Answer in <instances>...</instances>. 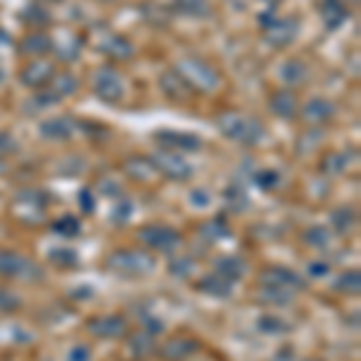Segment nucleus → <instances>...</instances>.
I'll return each instance as SVG.
<instances>
[{"label": "nucleus", "mask_w": 361, "mask_h": 361, "mask_svg": "<svg viewBox=\"0 0 361 361\" xmlns=\"http://www.w3.org/2000/svg\"><path fill=\"white\" fill-rule=\"evenodd\" d=\"M217 128L224 137L234 140V142H241V145H258L260 140L265 137V128L260 121L250 118L246 114H238V111H224L217 116Z\"/></svg>", "instance_id": "f257e3e1"}, {"label": "nucleus", "mask_w": 361, "mask_h": 361, "mask_svg": "<svg viewBox=\"0 0 361 361\" xmlns=\"http://www.w3.org/2000/svg\"><path fill=\"white\" fill-rule=\"evenodd\" d=\"M176 73L190 85V90L214 92L219 87V75L214 73L212 66H207L205 61H197V58H183V61H178Z\"/></svg>", "instance_id": "f03ea898"}, {"label": "nucleus", "mask_w": 361, "mask_h": 361, "mask_svg": "<svg viewBox=\"0 0 361 361\" xmlns=\"http://www.w3.org/2000/svg\"><path fill=\"white\" fill-rule=\"evenodd\" d=\"M263 34H265V42L275 49H284L296 39L299 34V20L294 17H267L263 15Z\"/></svg>", "instance_id": "7ed1b4c3"}, {"label": "nucleus", "mask_w": 361, "mask_h": 361, "mask_svg": "<svg viewBox=\"0 0 361 361\" xmlns=\"http://www.w3.org/2000/svg\"><path fill=\"white\" fill-rule=\"evenodd\" d=\"M109 267L116 270L118 275L128 277H140L147 275L154 267V260L147 253H137V250H123V253H116L109 258Z\"/></svg>", "instance_id": "20e7f679"}, {"label": "nucleus", "mask_w": 361, "mask_h": 361, "mask_svg": "<svg viewBox=\"0 0 361 361\" xmlns=\"http://www.w3.org/2000/svg\"><path fill=\"white\" fill-rule=\"evenodd\" d=\"M149 164H152V169H157V171L164 173V176L171 178V180H185V178L193 176V166H190L188 161L180 159L176 152H169V149L152 154Z\"/></svg>", "instance_id": "39448f33"}, {"label": "nucleus", "mask_w": 361, "mask_h": 361, "mask_svg": "<svg viewBox=\"0 0 361 361\" xmlns=\"http://www.w3.org/2000/svg\"><path fill=\"white\" fill-rule=\"evenodd\" d=\"M0 275L17 277V279H37L42 275L37 265L25 255L10 253V250H0Z\"/></svg>", "instance_id": "423d86ee"}, {"label": "nucleus", "mask_w": 361, "mask_h": 361, "mask_svg": "<svg viewBox=\"0 0 361 361\" xmlns=\"http://www.w3.org/2000/svg\"><path fill=\"white\" fill-rule=\"evenodd\" d=\"M94 92H97V97L106 104L121 102V99H123V92H126L123 78H121V75L111 68L99 70L97 78H94Z\"/></svg>", "instance_id": "0eeeda50"}, {"label": "nucleus", "mask_w": 361, "mask_h": 361, "mask_svg": "<svg viewBox=\"0 0 361 361\" xmlns=\"http://www.w3.org/2000/svg\"><path fill=\"white\" fill-rule=\"evenodd\" d=\"M137 236L147 243L149 248H157V250H173L176 246H180V234L169 226H145V229L137 231Z\"/></svg>", "instance_id": "6e6552de"}, {"label": "nucleus", "mask_w": 361, "mask_h": 361, "mask_svg": "<svg viewBox=\"0 0 361 361\" xmlns=\"http://www.w3.org/2000/svg\"><path fill=\"white\" fill-rule=\"evenodd\" d=\"M157 142L166 147L169 152H197L202 147V140L190 133H176V130H161L157 133Z\"/></svg>", "instance_id": "1a4fd4ad"}, {"label": "nucleus", "mask_w": 361, "mask_h": 361, "mask_svg": "<svg viewBox=\"0 0 361 361\" xmlns=\"http://www.w3.org/2000/svg\"><path fill=\"white\" fill-rule=\"evenodd\" d=\"M56 70L51 63L46 61H37V63H29V66L20 73V82L27 87H46L54 80Z\"/></svg>", "instance_id": "9d476101"}, {"label": "nucleus", "mask_w": 361, "mask_h": 361, "mask_svg": "<svg viewBox=\"0 0 361 361\" xmlns=\"http://www.w3.org/2000/svg\"><path fill=\"white\" fill-rule=\"evenodd\" d=\"M263 282L267 287H279V289H304V279H301L296 272H289L284 267H270V270L263 272Z\"/></svg>", "instance_id": "9b49d317"}, {"label": "nucleus", "mask_w": 361, "mask_h": 361, "mask_svg": "<svg viewBox=\"0 0 361 361\" xmlns=\"http://www.w3.org/2000/svg\"><path fill=\"white\" fill-rule=\"evenodd\" d=\"M90 330L97 337H121L126 333V320L121 316H104L90 323Z\"/></svg>", "instance_id": "f8f14e48"}, {"label": "nucleus", "mask_w": 361, "mask_h": 361, "mask_svg": "<svg viewBox=\"0 0 361 361\" xmlns=\"http://www.w3.org/2000/svg\"><path fill=\"white\" fill-rule=\"evenodd\" d=\"M333 114H335V106L328 99H311L304 106V118L308 123H325V121L333 118Z\"/></svg>", "instance_id": "ddd939ff"}, {"label": "nucleus", "mask_w": 361, "mask_h": 361, "mask_svg": "<svg viewBox=\"0 0 361 361\" xmlns=\"http://www.w3.org/2000/svg\"><path fill=\"white\" fill-rule=\"evenodd\" d=\"M161 90H164L171 99H178V102H180V99H188L190 94H193L190 85L180 78L176 70H171V73H166L164 78H161Z\"/></svg>", "instance_id": "4468645a"}, {"label": "nucleus", "mask_w": 361, "mask_h": 361, "mask_svg": "<svg viewBox=\"0 0 361 361\" xmlns=\"http://www.w3.org/2000/svg\"><path fill=\"white\" fill-rule=\"evenodd\" d=\"M320 15H323V22L328 29H337L342 25V22H347V8L340 3V0H323V5H320Z\"/></svg>", "instance_id": "2eb2a0df"}, {"label": "nucleus", "mask_w": 361, "mask_h": 361, "mask_svg": "<svg viewBox=\"0 0 361 361\" xmlns=\"http://www.w3.org/2000/svg\"><path fill=\"white\" fill-rule=\"evenodd\" d=\"M270 109L272 114L279 116V118H294L296 114V97L292 92L282 90V92H275L270 99Z\"/></svg>", "instance_id": "dca6fc26"}, {"label": "nucleus", "mask_w": 361, "mask_h": 361, "mask_svg": "<svg viewBox=\"0 0 361 361\" xmlns=\"http://www.w3.org/2000/svg\"><path fill=\"white\" fill-rule=\"evenodd\" d=\"M39 133L46 140H68L73 135V123L68 118H49L39 126Z\"/></svg>", "instance_id": "f3484780"}, {"label": "nucleus", "mask_w": 361, "mask_h": 361, "mask_svg": "<svg viewBox=\"0 0 361 361\" xmlns=\"http://www.w3.org/2000/svg\"><path fill=\"white\" fill-rule=\"evenodd\" d=\"M195 349H197V342L188 340V337H176V340L166 342L164 349H161V354H164L166 359H171V361H178V359L190 357Z\"/></svg>", "instance_id": "a211bd4d"}, {"label": "nucleus", "mask_w": 361, "mask_h": 361, "mask_svg": "<svg viewBox=\"0 0 361 361\" xmlns=\"http://www.w3.org/2000/svg\"><path fill=\"white\" fill-rule=\"evenodd\" d=\"M51 49H54V42L42 32L29 34V37L22 39V44H20V51L27 56H44L46 51H51Z\"/></svg>", "instance_id": "6ab92c4d"}, {"label": "nucleus", "mask_w": 361, "mask_h": 361, "mask_svg": "<svg viewBox=\"0 0 361 361\" xmlns=\"http://www.w3.org/2000/svg\"><path fill=\"white\" fill-rule=\"evenodd\" d=\"M99 51L111 58H118V61H123V58H130L133 56V46L128 39L123 37H109L104 39L102 44H99Z\"/></svg>", "instance_id": "aec40b11"}, {"label": "nucleus", "mask_w": 361, "mask_h": 361, "mask_svg": "<svg viewBox=\"0 0 361 361\" xmlns=\"http://www.w3.org/2000/svg\"><path fill=\"white\" fill-rule=\"evenodd\" d=\"M231 284L234 282H229V279H224L222 275H209L205 277L202 282H197V289H202V292H207V294H212V296H229L231 294Z\"/></svg>", "instance_id": "412c9836"}, {"label": "nucleus", "mask_w": 361, "mask_h": 361, "mask_svg": "<svg viewBox=\"0 0 361 361\" xmlns=\"http://www.w3.org/2000/svg\"><path fill=\"white\" fill-rule=\"evenodd\" d=\"M243 270H246L243 260L231 258V255H226V258H222L217 263V275H222L224 279H229V282H236V279L243 275Z\"/></svg>", "instance_id": "4be33fe9"}, {"label": "nucleus", "mask_w": 361, "mask_h": 361, "mask_svg": "<svg viewBox=\"0 0 361 361\" xmlns=\"http://www.w3.org/2000/svg\"><path fill=\"white\" fill-rule=\"evenodd\" d=\"M173 8H176V13L188 15V17H207L209 15L207 0H173Z\"/></svg>", "instance_id": "5701e85b"}, {"label": "nucleus", "mask_w": 361, "mask_h": 361, "mask_svg": "<svg viewBox=\"0 0 361 361\" xmlns=\"http://www.w3.org/2000/svg\"><path fill=\"white\" fill-rule=\"evenodd\" d=\"M304 78H306L304 63H299V61H287V63L282 66V80H284L287 85H299Z\"/></svg>", "instance_id": "b1692460"}, {"label": "nucleus", "mask_w": 361, "mask_h": 361, "mask_svg": "<svg viewBox=\"0 0 361 361\" xmlns=\"http://www.w3.org/2000/svg\"><path fill=\"white\" fill-rule=\"evenodd\" d=\"M54 231H56V234H61V236L73 238V236H78L80 231H82V226H80V219H75V217H70V214H66V217H61L54 224Z\"/></svg>", "instance_id": "393cba45"}, {"label": "nucleus", "mask_w": 361, "mask_h": 361, "mask_svg": "<svg viewBox=\"0 0 361 361\" xmlns=\"http://www.w3.org/2000/svg\"><path fill=\"white\" fill-rule=\"evenodd\" d=\"M49 258L54 260L56 265H66V267L78 265V253H75V250H68V248H54L49 253Z\"/></svg>", "instance_id": "a878e982"}, {"label": "nucleus", "mask_w": 361, "mask_h": 361, "mask_svg": "<svg viewBox=\"0 0 361 361\" xmlns=\"http://www.w3.org/2000/svg\"><path fill=\"white\" fill-rule=\"evenodd\" d=\"M258 328L263 330V333H284V330H289V325L284 323V320H279L275 316H265V318H260V323H258Z\"/></svg>", "instance_id": "bb28decb"}, {"label": "nucleus", "mask_w": 361, "mask_h": 361, "mask_svg": "<svg viewBox=\"0 0 361 361\" xmlns=\"http://www.w3.org/2000/svg\"><path fill=\"white\" fill-rule=\"evenodd\" d=\"M333 224H335L340 231L352 229V226H354V212H352V209H347V207L337 209V212L333 214Z\"/></svg>", "instance_id": "cd10ccee"}, {"label": "nucleus", "mask_w": 361, "mask_h": 361, "mask_svg": "<svg viewBox=\"0 0 361 361\" xmlns=\"http://www.w3.org/2000/svg\"><path fill=\"white\" fill-rule=\"evenodd\" d=\"M75 90H78V80H75L70 73H63L61 78H58V85L54 87V92H58V94H61V97L73 94Z\"/></svg>", "instance_id": "c85d7f7f"}, {"label": "nucleus", "mask_w": 361, "mask_h": 361, "mask_svg": "<svg viewBox=\"0 0 361 361\" xmlns=\"http://www.w3.org/2000/svg\"><path fill=\"white\" fill-rule=\"evenodd\" d=\"M255 183H258L263 190H272L279 183V176H277V171H272V169H265V171L255 173Z\"/></svg>", "instance_id": "c756f323"}, {"label": "nucleus", "mask_w": 361, "mask_h": 361, "mask_svg": "<svg viewBox=\"0 0 361 361\" xmlns=\"http://www.w3.org/2000/svg\"><path fill=\"white\" fill-rule=\"evenodd\" d=\"M337 289H345L349 294H357L359 292V272H347V275H342L340 282L335 284Z\"/></svg>", "instance_id": "7c9ffc66"}, {"label": "nucleus", "mask_w": 361, "mask_h": 361, "mask_svg": "<svg viewBox=\"0 0 361 361\" xmlns=\"http://www.w3.org/2000/svg\"><path fill=\"white\" fill-rule=\"evenodd\" d=\"M130 345H133V349H135L137 357H145V354L152 349V335H147V333H145V335H135Z\"/></svg>", "instance_id": "2f4dec72"}, {"label": "nucleus", "mask_w": 361, "mask_h": 361, "mask_svg": "<svg viewBox=\"0 0 361 361\" xmlns=\"http://www.w3.org/2000/svg\"><path fill=\"white\" fill-rule=\"evenodd\" d=\"M306 241H308V243H313V246H320V248H323V246H328V243H330V234H328L325 229H320V226H316V229H311V231L306 234Z\"/></svg>", "instance_id": "473e14b6"}, {"label": "nucleus", "mask_w": 361, "mask_h": 361, "mask_svg": "<svg viewBox=\"0 0 361 361\" xmlns=\"http://www.w3.org/2000/svg\"><path fill=\"white\" fill-rule=\"evenodd\" d=\"M20 306V299L10 292H0V311H15Z\"/></svg>", "instance_id": "72a5a7b5"}, {"label": "nucleus", "mask_w": 361, "mask_h": 361, "mask_svg": "<svg viewBox=\"0 0 361 361\" xmlns=\"http://www.w3.org/2000/svg\"><path fill=\"white\" fill-rule=\"evenodd\" d=\"M80 207H82V212H94V200H92V193L90 190H82V193H80Z\"/></svg>", "instance_id": "f704fd0d"}, {"label": "nucleus", "mask_w": 361, "mask_h": 361, "mask_svg": "<svg viewBox=\"0 0 361 361\" xmlns=\"http://www.w3.org/2000/svg\"><path fill=\"white\" fill-rule=\"evenodd\" d=\"M190 267H193V263H190V260H178V263L173 260V263H171V272H173V275H178V277H183L185 272L190 270Z\"/></svg>", "instance_id": "c9c22d12"}, {"label": "nucleus", "mask_w": 361, "mask_h": 361, "mask_svg": "<svg viewBox=\"0 0 361 361\" xmlns=\"http://www.w3.org/2000/svg\"><path fill=\"white\" fill-rule=\"evenodd\" d=\"M15 149V140L8 133H0V154H8Z\"/></svg>", "instance_id": "e433bc0d"}, {"label": "nucleus", "mask_w": 361, "mask_h": 361, "mask_svg": "<svg viewBox=\"0 0 361 361\" xmlns=\"http://www.w3.org/2000/svg\"><path fill=\"white\" fill-rule=\"evenodd\" d=\"M328 164H325V171H337V169H345L347 166V161H342V157L340 154H335V157H328Z\"/></svg>", "instance_id": "4c0bfd02"}, {"label": "nucleus", "mask_w": 361, "mask_h": 361, "mask_svg": "<svg viewBox=\"0 0 361 361\" xmlns=\"http://www.w3.org/2000/svg\"><path fill=\"white\" fill-rule=\"evenodd\" d=\"M275 361H292V354H289V349H282V352L277 354Z\"/></svg>", "instance_id": "58836bf2"}, {"label": "nucleus", "mask_w": 361, "mask_h": 361, "mask_svg": "<svg viewBox=\"0 0 361 361\" xmlns=\"http://www.w3.org/2000/svg\"><path fill=\"white\" fill-rule=\"evenodd\" d=\"M323 272H328L325 265H311V275H323Z\"/></svg>", "instance_id": "ea45409f"}]
</instances>
